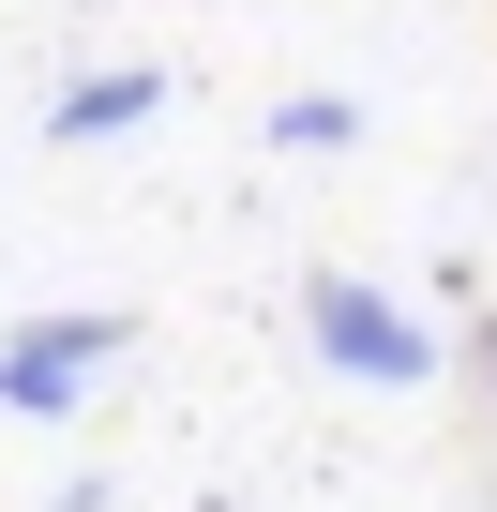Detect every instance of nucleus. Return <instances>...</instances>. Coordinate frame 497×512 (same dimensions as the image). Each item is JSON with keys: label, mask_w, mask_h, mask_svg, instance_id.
Here are the masks:
<instances>
[{"label": "nucleus", "mask_w": 497, "mask_h": 512, "mask_svg": "<svg viewBox=\"0 0 497 512\" xmlns=\"http://www.w3.org/2000/svg\"><path fill=\"white\" fill-rule=\"evenodd\" d=\"M302 332H317V362L362 377V392H422V377H452L437 317H407L377 272H317V287H302Z\"/></svg>", "instance_id": "obj_1"}, {"label": "nucleus", "mask_w": 497, "mask_h": 512, "mask_svg": "<svg viewBox=\"0 0 497 512\" xmlns=\"http://www.w3.org/2000/svg\"><path fill=\"white\" fill-rule=\"evenodd\" d=\"M272 151H362V106L347 91H287L272 106Z\"/></svg>", "instance_id": "obj_4"}, {"label": "nucleus", "mask_w": 497, "mask_h": 512, "mask_svg": "<svg viewBox=\"0 0 497 512\" xmlns=\"http://www.w3.org/2000/svg\"><path fill=\"white\" fill-rule=\"evenodd\" d=\"M151 106H166V76H151V61H106V76H76V91L46 106V136H61V151H106V136H136Z\"/></svg>", "instance_id": "obj_3"}, {"label": "nucleus", "mask_w": 497, "mask_h": 512, "mask_svg": "<svg viewBox=\"0 0 497 512\" xmlns=\"http://www.w3.org/2000/svg\"><path fill=\"white\" fill-rule=\"evenodd\" d=\"M467 362H482V377H497V317H482V332H467Z\"/></svg>", "instance_id": "obj_6"}, {"label": "nucleus", "mask_w": 497, "mask_h": 512, "mask_svg": "<svg viewBox=\"0 0 497 512\" xmlns=\"http://www.w3.org/2000/svg\"><path fill=\"white\" fill-rule=\"evenodd\" d=\"M46 512H106V482H61V497H46Z\"/></svg>", "instance_id": "obj_5"}, {"label": "nucleus", "mask_w": 497, "mask_h": 512, "mask_svg": "<svg viewBox=\"0 0 497 512\" xmlns=\"http://www.w3.org/2000/svg\"><path fill=\"white\" fill-rule=\"evenodd\" d=\"M121 347H136V317H106V302H76V317H16V332H0V422H61V407H91Z\"/></svg>", "instance_id": "obj_2"}]
</instances>
